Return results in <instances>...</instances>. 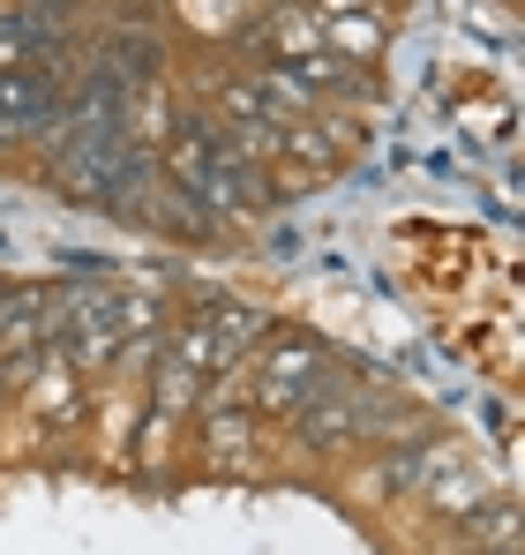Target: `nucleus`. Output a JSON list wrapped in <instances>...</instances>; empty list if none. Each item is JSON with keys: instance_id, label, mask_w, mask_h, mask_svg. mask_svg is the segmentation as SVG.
<instances>
[{"instance_id": "1", "label": "nucleus", "mask_w": 525, "mask_h": 555, "mask_svg": "<svg viewBox=\"0 0 525 555\" xmlns=\"http://www.w3.org/2000/svg\"><path fill=\"white\" fill-rule=\"evenodd\" d=\"M158 173H166L180 195H195L203 210H262V203H270V173L248 166V158H233L210 120H188V128H180L174 143H166V158H158Z\"/></svg>"}, {"instance_id": "2", "label": "nucleus", "mask_w": 525, "mask_h": 555, "mask_svg": "<svg viewBox=\"0 0 525 555\" xmlns=\"http://www.w3.org/2000/svg\"><path fill=\"white\" fill-rule=\"evenodd\" d=\"M331 390V353L316 346V338H262L256 346V369H248V405L256 413H270V421H293L308 398H323Z\"/></svg>"}, {"instance_id": "3", "label": "nucleus", "mask_w": 525, "mask_h": 555, "mask_svg": "<svg viewBox=\"0 0 525 555\" xmlns=\"http://www.w3.org/2000/svg\"><path fill=\"white\" fill-rule=\"evenodd\" d=\"M30 128H68V68L61 61H30L0 76V135H30Z\"/></svg>"}, {"instance_id": "4", "label": "nucleus", "mask_w": 525, "mask_h": 555, "mask_svg": "<svg viewBox=\"0 0 525 555\" xmlns=\"http://www.w3.org/2000/svg\"><path fill=\"white\" fill-rule=\"evenodd\" d=\"M203 459L210 465H256V413L233 405V383L203 390Z\"/></svg>"}, {"instance_id": "5", "label": "nucleus", "mask_w": 525, "mask_h": 555, "mask_svg": "<svg viewBox=\"0 0 525 555\" xmlns=\"http://www.w3.org/2000/svg\"><path fill=\"white\" fill-rule=\"evenodd\" d=\"M195 323L210 331V346H218L226 375H233L262 338H270V315H262V308H241V300H203V308H195Z\"/></svg>"}, {"instance_id": "6", "label": "nucleus", "mask_w": 525, "mask_h": 555, "mask_svg": "<svg viewBox=\"0 0 525 555\" xmlns=\"http://www.w3.org/2000/svg\"><path fill=\"white\" fill-rule=\"evenodd\" d=\"M248 38H256L278 68H300V61H316V53H323V15H308V8H270Z\"/></svg>"}, {"instance_id": "7", "label": "nucleus", "mask_w": 525, "mask_h": 555, "mask_svg": "<svg viewBox=\"0 0 525 555\" xmlns=\"http://www.w3.org/2000/svg\"><path fill=\"white\" fill-rule=\"evenodd\" d=\"M458 541H465V555H488V548H518V503L496 488L481 511H465L458 518Z\"/></svg>"}, {"instance_id": "8", "label": "nucleus", "mask_w": 525, "mask_h": 555, "mask_svg": "<svg viewBox=\"0 0 525 555\" xmlns=\"http://www.w3.org/2000/svg\"><path fill=\"white\" fill-rule=\"evenodd\" d=\"M203 390H210V375H195L188 369V361H174V353H166V346H158V375H151V405H158V413H188V405H203Z\"/></svg>"}, {"instance_id": "9", "label": "nucleus", "mask_w": 525, "mask_h": 555, "mask_svg": "<svg viewBox=\"0 0 525 555\" xmlns=\"http://www.w3.org/2000/svg\"><path fill=\"white\" fill-rule=\"evenodd\" d=\"M323 53H360V61H375V53H383V23H375V15H331V23H323Z\"/></svg>"}, {"instance_id": "10", "label": "nucleus", "mask_w": 525, "mask_h": 555, "mask_svg": "<svg viewBox=\"0 0 525 555\" xmlns=\"http://www.w3.org/2000/svg\"><path fill=\"white\" fill-rule=\"evenodd\" d=\"M256 91L270 98L278 113H316V91H308V76H300V68H278V61H270V68H262V83H256Z\"/></svg>"}, {"instance_id": "11", "label": "nucleus", "mask_w": 525, "mask_h": 555, "mask_svg": "<svg viewBox=\"0 0 525 555\" xmlns=\"http://www.w3.org/2000/svg\"><path fill=\"white\" fill-rule=\"evenodd\" d=\"M218 105H226V120H241V128H278V105H270L256 83H226Z\"/></svg>"}, {"instance_id": "12", "label": "nucleus", "mask_w": 525, "mask_h": 555, "mask_svg": "<svg viewBox=\"0 0 525 555\" xmlns=\"http://www.w3.org/2000/svg\"><path fill=\"white\" fill-rule=\"evenodd\" d=\"M30 61H53V53H46V46L23 30V15L8 8V15H0V76H8V68H30Z\"/></svg>"}, {"instance_id": "13", "label": "nucleus", "mask_w": 525, "mask_h": 555, "mask_svg": "<svg viewBox=\"0 0 525 555\" xmlns=\"http://www.w3.org/2000/svg\"><path fill=\"white\" fill-rule=\"evenodd\" d=\"M166 436H174V413H158V405H151V413H143V443H136V465H143V473H158V465H166Z\"/></svg>"}, {"instance_id": "14", "label": "nucleus", "mask_w": 525, "mask_h": 555, "mask_svg": "<svg viewBox=\"0 0 525 555\" xmlns=\"http://www.w3.org/2000/svg\"><path fill=\"white\" fill-rule=\"evenodd\" d=\"M300 8H323V15H375V0H300Z\"/></svg>"}, {"instance_id": "15", "label": "nucleus", "mask_w": 525, "mask_h": 555, "mask_svg": "<svg viewBox=\"0 0 525 555\" xmlns=\"http://www.w3.org/2000/svg\"><path fill=\"white\" fill-rule=\"evenodd\" d=\"M8 398H15V390H8V369H0V405H8Z\"/></svg>"}, {"instance_id": "16", "label": "nucleus", "mask_w": 525, "mask_h": 555, "mask_svg": "<svg viewBox=\"0 0 525 555\" xmlns=\"http://www.w3.org/2000/svg\"><path fill=\"white\" fill-rule=\"evenodd\" d=\"M488 555H518V548H488Z\"/></svg>"}]
</instances>
